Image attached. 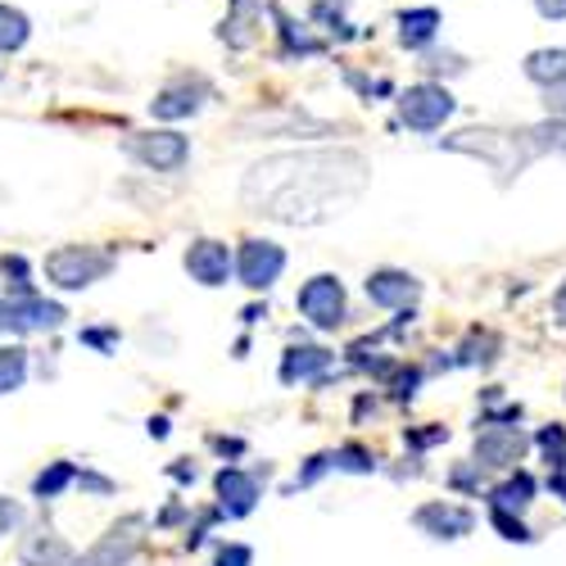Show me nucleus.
Here are the masks:
<instances>
[{"instance_id":"obj_1","label":"nucleus","mask_w":566,"mask_h":566,"mask_svg":"<svg viewBox=\"0 0 566 566\" xmlns=\"http://www.w3.org/2000/svg\"><path fill=\"white\" fill-rule=\"evenodd\" d=\"M371 181V164L358 150H286L268 155L245 172L241 200L286 227H317L340 218Z\"/></svg>"},{"instance_id":"obj_2","label":"nucleus","mask_w":566,"mask_h":566,"mask_svg":"<svg viewBox=\"0 0 566 566\" xmlns=\"http://www.w3.org/2000/svg\"><path fill=\"white\" fill-rule=\"evenodd\" d=\"M444 150L485 159L499 181H512L516 172H522V168L535 159V146H531L526 132H494V127H471V132L444 136Z\"/></svg>"},{"instance_id":"obj_3","label":"nucleus","mask_w":566,"mask_h":566,"mask_svg":"<svg viewBox=\"0 0 566 566\" xmlns=\"http://www.w3.org/2000/svg\"><path fill=\"white\" fill-rule=\"evenodd\" d=\"M114 268V259L96 245H60L51 259H45V276H51V286L60 291H86L105 281Z\"/></svg>"},{"instance_id":"obj_4","label":"nucleus","mask_w":566,"mask_h":566,"mask_svg":"<svg viewBox=\"0 0 566 566\" xmlns=\"http://www.w3.org/2000/svg\"><path fill=\"white\" fill-rule=\"evenodd\" d=\"M458 101L449 96V86L440 82H417L399 96V118L412 127V132H440L449 118H453Z\"/></svg>"},{"instance_id":"obj_5","label":"nucleus","mask_w":566,"mask_h":566,"mask_svg":"<svg viewBox=\"0 0 566 566\" xmlns=\"http://www.w3.org/2000/svg\"><path fill=\"white\" fill-rule=\"evenodd\" d=\"M123 150L150 172H181L191 159V140L181 132H136L123 140Z\"/></svg>"},{"instance_id":"obj_6","label":"nucleus","mask_w":566,"mask_h":566,"mask_svg":"<svg viewBox=\"0 0 566 566\" xmlns=\"http://www.w3.org/2000/svg\"><path fill=\"white\" fill-rule=\"evenodd\" d=\"M300 313L317 326V332H336V326L345 322V286H340V276L332 272H322L313 281H304V291H300Z\"/></svg>"},{"instance_id":"obj_7","label":"nucleus","mask_w":566,"mask_h":566,"mask_svg":"<svg viewBox=\"0 0 566 566\" xmlns=\"http://www.w3.org/2000/svg\"><path fill=\"white\" fill-rule=\"evenodd\" d=\"M235 272H241V286L268 291L272 281L286 272V250L272 245V241H245L241 245V259H235Z\"/></svg>"},{"instance_id":"obj_8","label":"nucleus","mask_w":566,"mask_h":566,"mask_svg":"<svg viewBox=\"0 0 566 566\" xmlns=\"http://www.w3.org/2000/svg\"><path fill=\"white\" fill-rule=\"evenodd\" d=\"M69 313L41 295H14L6 304V332H55Z\"/></svg>"},{"instance_id":"obj_9","label":"nucleus","mask_w":566,"mask_h":566,"mask_svg":"<svg viewBox=\"0 0 566 566\" xmlns=\"http://www.w3.org/2000/svg\"><path fill=\"white\" fill-rule=\"evenodd\" d=\"M205 96H209V86H205L200 77H181V82L164 86L159 96L150 101V114H155V118H168V123L191 118V114L205 105Z\"/></svg>"},{"instance_id":"obj_10","label":"nucleus","mask_w":566,"mask_h":566,"mask_svg":"<svg viewBox=\"0 0 566 566\" xmlns=\"http://www.w3.org/2000/svg\"><path fill=\"white\" fill-rule=\"evenodd\" d=\"M417 295H421V281L399 272V268H381V272L367 276V300L376 308H408Z\"/></svg>"},{"instance_id":"obj_11","label":"nucleus","mask_w":566,"mask_h":566,"mask_svg":"<svg viewBox=\"0 0 566 566\" xmlns=\"http://www.w3.org/2000/svg\"><path fill=\"white\" fill-rule=\"evenodd\" d=\"M522 453H526V436L512 431V427H490V431H481V440H476V467H499V471H507V467L522 462Z\"/></svg>"},{"instance_id":"obj_12","label":"nucleus","mask_w":566,"mask_h":566,"mask_svg":"<svg viewBox=\"0 0 566 566\" xmlns=\"http://www.w3.org/2000/svg\"><path fill=\"white\" fill-rule=\"evenodd\" d=\"M259 28H263V0H231L218 36L231 45V51H250L259 41Z\"/></svg>"},{"instance_id":"obj_13","label":"nucleus","mask_w":566,"mask_h":566,"mask_svg":"<svg viewBox=\"0 0 566 566\" xmlns=\"http://www.w3.org/2000/svg\"><path fill=\"white\" fill-rule=\"evenodd\" d=\"M140 526H146V522H140V516H127V522L123 526H114L96 548H91L77 566H123V562H132V553H136V544H140Z\"/></svg>"},{"instance_id":"obj_14","label":"nucleus","mask_w":566,"mask_h":566,"mask_svg":"<svg viewBox=\"0 0 566 566\" xmlns=\"http://www.w3.org/2000/svg\"><path fill=\"white\" fill-rule=\"evenodd\" d=\"M186 272H191L200 286H227L231 276V250L222 241H196L186 250Z\"/></svg>"},{"instance_id":"obj_15","label":"nucleus","mask_w":566,"mask_h":566,"mask_svg":"<svg viewBox=\"0 0 566 566\" xmlns=\"http://www.w3.org/2000/svg\"><path fill=\"white\" fill-rule=\"evenodd\" d=\"M412 522L436 539H462V535H471V526H476V516L467 507H453V503H427V507H417Z\"/></svg>"},{"instance_id":"obj_16","label":"nucleus","mask_w":566,"mask_h":566,"mask_svg":"<svg viewBox=\"0 0 566 566\" xmlns=\"http://www.w3.org/2000/svg\"><path fill=\"white\" fill-rule=\"evenodd\" d=\"M218 499H222L227 516H250L259 503V476H250L241 467H222L218 471Z\"/></svg>"},{"instance_id":"obj_17","label":"nucleus","mask_w":566,"mask_h":566,"mask_svg":"<svg viewBox=\"0 0 566 566\" xmlns=\"http://www.w3.org/2000/svg\"><path fill=\"white\" fill-rule=\"evenodd\" d=\"M440 32V10L421 6V10H403L399 14V45L403 51H427Z\"/></svg>"},{"instance_id":"obj_18","label":"nucleus","mask_w":566,"mask_h":566,"mask_svg":"<svg viewBox=\"0 0 566 566\" xmlns=\"http://www.w3.org/2000/svg\"><path fill=\"white\" fill-rule=\"evenodd\" d=\"M326 367H332V354L317 349V345H295L286 349V358H281V381L295 386V381H313V376H322Z\"/></svg>"},{"instance_id":"obj_19","label":"nucleus","mask_w":566,"mask_h":566,"mask_svg":"<svg viewBox=\"0 0 566 566\" xmlns=\"http://www.w3.org/2000/svg\"><path fill=\"white\" fill-rule=\"evenodd\" d=\"M23 566H60V562H69L73 553H69V544L60 539V535H51V531H41V535H32L28 544H23Z\"/></svg>"},{"instance_id":"obj_20","label":"nucleus","mask_w":566,"mask_h":566,"mask_svg":"<svg viewBox=\"0 0 566 566\" xmlns=\"http://www.w3.org/2000/svg\"><path fill=\"white\" fill-rule=\"evenodd\" d=\"M490 499H494V507L526 512V507H531V499H535V481L526 476V471H516V476H507L503 485H494V490H490Z\"/></svg>"},{"instance_id":"obj_21","label":"nucleus","mask_w":566,"mask_h":566,"mask_svg":"<svg viewBox=\"0 0 566 566\" xmlns=\"http://www.w3.org/2000/svg\"><path fill=\"white\" fill-rule=\"evenodd\" d=\"M272 14H276V23H281V41H286V55H300V60H313V55H322V41L304 28V23H295V19H286L276 6H272Z\"/></svg>"},{"instance_id":"obj_22","label":"nucleus","mask_w":566,"mask_h":566,"mask_svg":"<svg viewBox=\"0 0 566 566\" xmlns=\"http://www.w3.org/2000/svg\"><path fill=\"white\" fill-rule=\"evenodd\" d=\"M526 77L539 82V86H553L566 77V45H557V51H535L526 55Z\"/></svg>"},{"instance_id":"obj_23","label":"nucleus","mask_w":566,"mask_h":566,"mask_svg":"<svg viewBox=\"0 0 566 566\" xmlns=\"http://www.w3.org/2000/svg\"><path fill=\"white\" fill-rule=\"evenodd\" d=\"M526 136H531L535 155H566V118H557V114H548L544 123L526 127Z\"/></svg>"},{"instance_id":"obj_24","label":"nucleus","mask_w":566,"mask_h":566,"mask_svg":"<svg viewBox=\"0 0 566 566\" xmlns=\"http://www.w3.org/2000/svg\"><path fill=\"white\" fill-rule=\"evenodd\" d=\"M32 36V23L23 10L14 6H0V55H10V51H23V41Z\"/></svg>"},{"instance_id":"obj_25","label":"nucleus","mask_w":566,"mask_h":566,"mask_svg":"<svg viewBox=\"0 0 566 566\" xmlns=\"http://www.w3.org/2000/svg\"><path fill=\"white\" fill-rule=\"evenodd\" d=\"M28 381V349L10 345V349H0V395H10Z\"/></svg>"},{"instance_id":"obj_26","label":"nucleus","mask_w":566,"mask_h":566,"mask_svg":"<svg viewBox=\"0 0 566 566\" xmlns=\"http://www.w3.org/2000/svg\"><path fill=\"white\" fill-rule=\"evenodd\" d=\"M77 481V471H73V462H55V467H45L41 476L32 481V494L36 499H55L64 485H73Z\"/></svg>"},{"instance_id":"obj_27","label":"nucleus","mask_w":566,"mask_h":566,"mask_svg":"<svg viewBox=\"0 0 566 566\" xmlns=\"http://www.w3.org/2000/svg\"><path fill=\"white\" fill-rule=\"evenodd\" d=\"M332 467L336 471H354V476H367V471H376V458L367 449H358V444H345V449L332 453Z\"/></svg>"},{"instance_id":"obj_28","label":"nucleus","mask_w":566,"mask_h":566,"mask_svg":"<svg viewBox=\"0 0 566 566\" xmlns=\"http://www.w3.org/2000/svg\"><path fill=\"white\" fill-rule=\"evenodd\" d=\"M345 10H349V0H317V6H313V19H317V23H332L336 36H354V28L345 23Z\"/></svg>"},{"instance_id":"obj_29","label":"nucleus","mask_w":566,"mask_h":566,"mask_svg":"<svg viewBox=\"0 0 566 566\" xmlns=\"http://www.w3.org/2000/svg\"><path fill=\"white\" fill-rule=\"evenodd\" d=\"M490 522H494V531L503 535V539H516V544H526V539H535L531 531H526V522L516 512H507V507H494L490 512Z\"/></svg>"},{"instance_id":"obj_30","label":"nucleus","mask_w":566,"mask_h":566,"mask_svg":"<svg viewBox=\"0 0 566 566\" xmlns=\"http://www.w3.org/2000/svg\"><path fill=\"white\" fill-rule=\"evenodd\" d=\"M539 449H544L548 467L566 471V431H562V427H544V431H539Z\"/></svg>"},{"instance_id":"obj_31","label":"nucleus","mask_w":566,"mask_h":566,"mask_svg":"<svg viewBox=\"0 0 566 566\" xmlns=\"http://www.w3.org/2000/svg\"><path fill=\"white\" fill-rule=\"evenodd\" d=\"M544 109L557 114V118H566V77L553 82V86H544Z\"/></svg>"},{"instance_id":"obj_32","label":"nucleus","mask_w":566,"mask_h":566,"mask_svg":"<svg viewBox=\"0 0 566 566\" xmlns=\"http://www.w3.org/2000/svg\"><path fill=\"white\" fill-rule=\"evenodd\" d=\"M19 522H23V507H19L14 499H0V539H6Z\"/></svg>"},{"instance_id":"obj_33","label":"nucleus","mask_w":566,"mask_h":566,"mask_svg":"<svg viewBox=\"0 0 566 566\" xmlns=\"http://www.w3.org/2000/svg\"><path fill=\"white\" fill-rule=\"evenodd\" d=\"M254 562V553L245 548V544H227L222 553H218V566H250Z\"/></svg>"},{"instance_id":"obj_34","label":"nucleus","mask_w":566,"mask_h":566,"mask_svg":"<svg viewBox=\"0 0 566 566\" xmlns=\"http://www.w3.org/2000/svg\"><path fill=\"white\" fill-rule=\"evenodd\" d=\"M322 471H332V453H317V458H313V462L300 471V481H295V485H313V481L322 476Z\"/></svg>"},{"instance_id":"obj_35","label":"nucleus","mask_w":566,"mask_h":566,"mask_svg":"<svg viewBox=\"0 0 566 566\" xmlns=\"http://www.w3.org/2000/svg\"><path fill=\"white\" fill-rule=\"evenodd\" d=\"M77 485H82V490H91V494H109V490H114L105 476H96V471H82V476H77Z\"/></svg>"},{"instance_id":"obj_36","label":"nucleus","mask_w":566,"mask_h":566,"mask_svg":"<svg viewBox=\"0 0 566 566\" xmlns=\"http://www.w3.org/2000/svg\"><path fill=\"white\" fill-rule=\"evenodd\" d=\"M444 436H449L444 427H436V431H412V436H408V444H417V449H427V444H440Z\"/></svg>"},{"instance_id":"obj_37","label":"nucleus","mask_w":566,"mask_h":566,"mask_svg":"<svg viewBox=\"0 0 566 566\" xmlns=\"http://www.w3.org/2000/svg\"><path fill=\"white\" fill-rule=\"evenodd\" d=\"M535 10L544 19H566V0H535Z\"/></svg>"},{"instance_id":"obj_38","label":"nucleus","mask_w":566,"mask_h":566,"mask_svg":"<svg viewBox=\"0 0 566 566\" xmlns=\"http://www.w3.org/2000/svg\"><path fill=\"white\" fill-rule=\"evenodd\" d=\"M82 340H86V345H96V349H109V345L118 340V332H82Z\"/></svg>"},{"instance_id":"obj_39","label":"nucleus","mask_w":566,"mask_h":566,"mask_svg":"<svg viewBox=\"0 0 566 566\" xmlns=\"http://www.w3.org/2000/svg\"><path fill=\"white\" fill-rule=\"evenodd\" d=\"M553 322H557V326H566V281H562L557 295H553Z\"/></svg>"},{"instance_id":"obj_40","label":"nucleus","mask_w":566,"mask_h":566,"mask_svg":"<svg viewBox=\"0 0 566 566\" xmlns=\"http://www.w3.org/2000/svg\"><path fill=\"white\" fill-rule=\"evenodd\" d=\"M172 476H177L181 485H196V467H172Z\"/></svg>"},{"instance_id":"obj_41","label":"nucleus","mask_w":566,"mask_h":566,"mask_svg":"<svg viewBox=\"0 0 566 566\" xmlns=\"http://www.w3.org/2000/svg\"><path fill=\"white\" fill-rule=\"evenodd\" d=\"M150 436H155V440L168 436V417H155V421H150Z\"/></svg>"},{"instance_id":"obj_42","label":"nucleus","mask_w":566,"mask_h":566,"mask_svg":"<svg viewBox=\"0 0 566 566\" xmlns=\"http://www.w3.org/2000/svg\"><path fill=\"white\" fill-rule=\"evenodd\" d=\"M548 485H553V494H562V499H566V476H562V471H557V476H553Z\"/></svg>"}]
</instances>
